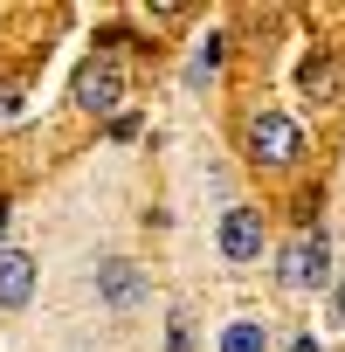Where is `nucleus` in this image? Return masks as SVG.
I'll return each instance as SVG.
<instances>
[{
	"label": "nucleus",
	"instance_id": "obj_1",
	"mask_svg": "<svg viewBox=\"0 0 345 352\" xmlns=\"http://www.w3.org/2000/svg\"><path fill=\"white\" fill-rule=\"evenodd\" d=\"M324 270H331V242H324V228H297V235L283 242V263H276L283 290L311 297V290H324Z\"/></svg>",
	"mask_w": 345,
	"mask_h": 352
},
{
	"label": "nucleus",
	"instance_id": "obj_2",
	"mask_svg": "<svg viewBox=\"0 0 345 352\" xmlns=\"http://www.w3.org/2000/svg\"><path fill=\"white\" fill-rule=\"evenodd\" d=\"M249 152H256L263 166H290V159L304 152V124L283 118V111H263V118L249 124Z\"/></svg>",
	"mask_w": 345,
	"mask_h": 352
},
{
	"label": "nucleus",
	"instance_id": "obj_3",
	"mask_svg": "<svg viewBox=\"0 0 345 352\" xmlns=\"http://www.w3.org/2000/svg\"><path fill=\"white\" fill-rule=\"evenodd\" d=\"M76 104H83V111H97V118H104V111H118V104H124V69H118L111 56H90V63L76 69Z\"/></svg>",
	"mask_w": 345,
	"mask_h": 352
},
{
	"label": "nucleus",
	"instance_id": "obj_4",
	"mask_svg": "<svg viewBox=\"0 0 345 352\" xmlns=\"http://www.w3.org/2000/svg\"><path fill=\"white\" fill-rule=\"evenodd\" d=\"M221 256L228 263H256L263 256V214L256 208H228L221 214Z\"/></svg>",
	"mask_w": 345,
	"mask_h": 352
},
{
	"label": "nucleus",
	"instance_id": "obj_5",
	"mask_svg": "<svg viewBox=\"0 0 345 352\" xmlns=\"http://www.w3.org/2000/svg\"><path fill=\"white\" fill-rule=\"evenodd\" d=\"M97 290H104V304H111V311H131V304L145 297V276H138V263L104 256V263H97Z\"/></svg>",
	"mask_w": 345,
	"mask_h": 352
},
{
	"label": "nucleus",
	"instance_id": "obj_6",
	"mask_svg": "<svg viewBox=\"0 0 345 352\" xmlns=\"http://www.w3.org/2000/svg\"><path fill=\"white\" fill-rule=\"evenodd\" d=\"M35 297V256L28 249H0V311H21Z\"/></svg>",
	"mask_w": 345,
	"mask_h": 352
},
{
	"label": "nucleus",
	"instance_id": "obj_7",
	"mask_svg": "<svg viewBox=\"0 0 345 352\" xmlns=\"http://www.w3.org/2000/svg\"><path fill=\"white\" fill-rule=\"evenodd\" d=\"M297 83H304V97H311V104H338V97H345L338 56H324V49H318V56H304V76H297Z\"/></svg>",
	"mask_w": 345,
	"mask_h": 352
},
{
	"label": "nucleus",
	"instance_id": "obj_8",
	"mask_svg": "<svg viewBox=\"0 0 345 352\" xmlns=\"http://www.w3.org/2000/svg\"><path fill=\"white\" fill-rule=\"evenodd\" d=\"M221 352H263V324H249V318L228 324V331H221Z\"/></svg>",
	"mask_w": 345,
	"mask_h": 352
},
{
	"label": "nucleus",
	"instance_id": "obj_9",
	"mask_svg": "<svg viewBox=\"0 0 345 352\" xmlns=\"http://www.w3.org/2000/svg\"><path fill=\"white\" fill-rule=\"evenodd\" d=\"M21 118V83H0V124Z\"/></svg>",
	"mask_w": 345,
	"mask_h": 352
},
{
	"label": "nucleus",
	"instance_id": "obj_10",
	"mask_svg": "<svg viewBox=\"0 0 345 352\" xmlns=\"http://www.w3.org/2000/svg\"><path fill=\"white\" fill-rule=\"evenodd\" d=\"M214 63H221V42H208V49L194 56V83H208V76H214Z\"/></svg>",
	"mask_w": 345,
	"mask_h": 352
},
{
	"label": "nucleus",
	"instance_id": "obj_11",
	"mask_svg": "<svg viewBox=\"0 0 345 352\" xmlns=\"http://www.w3.org/2000/svg\"><path fill=\"white\" fill-rule=\"evenodd\" d=\"M331 311H338V324H345V276H338V290H331Z\"/></svg>",
	"mask_w": 345,
	"mask_h": 352
},
{
	"label": "nucleus",
	"instance_id": "obj_12",
	"mask_svg": "<svg viewBox=\"0 0 345 352\" xmlns=\"http://www.w3.org/2000/svg\"><path fill=\"white\" fill-rule=\"evenodd\" d=\"M290 352H318V338H290Z\"/></svg>",
	"mask_w": 345,
	"mask_h": 352
}]
</instances>
